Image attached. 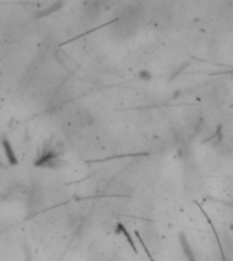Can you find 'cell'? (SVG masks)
<instances>
[{
  "mask_svg": "<svg viewBox=\"0 0 233 261\" xmlns=\"http://www.w3.org/2000/svg\"><path fill=\"white\" fill-rule=\"evenodd\" d=\"M141 77H142V79H150V73H149V72H141Z\"/></svg>",
  "mask_w": 233,
  "mask_h": 261,
  "instance_id": "6da1fadb",
  "label": "cell"
}]
</instances>
